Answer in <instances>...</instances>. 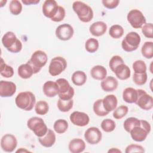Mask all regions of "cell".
I'll use <instances>...</instances> for the list:
<instances>
[{
  "instance_id": "obj_48",
  "label": "cell",
  "mask_w": 153,
  "mask_h": 153,
  "mask_svg": "<svg viewBox=\"0 0 153 153\" xmlns=\"http://www.w3.org/2000/svg\"><path fill=\"white\" fill-rule=\"evenodd\" d=\"M40 2L39 0H22V2L26 5H36Z\"/></svg>"
},
{
  "instance_id": "obj_30",
  "label": "cell",
  "mask_w": 153,
  "mask_h": 153,
  "mask_svg": "<svg viewBox=\"0 0 153 153\" xmlns=\"http://www.w3.org/2000/svg\"><path fill=\"white\" fill-rule=\"evenodd\" d=\"M1 67H0V74L4 78H11L14 75V69L11 66L6 64L3 59H1Z\"/></svg>"
},
{
  "instance_id": "obj_9",
  "label": "cell",
  "mask_w": 153,
  "mask_h": 153,
  "mask_svg": "<svg viewBox=\"0 0 153 153\" xmlns=\"http://www.w3.org/2000/svg\"><path fill=\"white\" fill-rule=\"evenodd\" d=\"M67 67V62L65 59L60 56H57L51 60L48 72L53 76H57L63 72Z\"/></svg>"
},
{
  "instance_id": "obj_27",
  "label": "cell",
  "mask_w": 153,
  "mask_h": 153,
  "mask_svg": "<svg viewBox=\"0 0 153 153\" xmlns=\"http://www.w3.org/2000/svg\"><path fill=\"white\" fill-rule=\"evenodd\" d=\"M17 73L19 76L22 79L30 78L34 74L32 68L27 63L20 65L17 69Z\"/></svg>"
},
{
  "instance_id": "obj_3",
  "label": "cell",
  "mask_w": 153,
  "mask_h": 153,
  "mask_svg": "<svg viewBox=\"0 0 153 153\" xmlns=\"http://www.w3.org/2000/svg\"><path fill=\"white\" fill-rule=\"evenodd\" d=\"M3 46L10 52L19 53L22 49V43L17 38L15 33L11 31L6 32L2 38Z\"/></svg>"
},
{
  "instance_id": "obj_43",
  "label": "cell",
  "mask_w": 153,
  "mask_h": 153,
  "mask_svg": "<svg viewBox=\"0 0 153 153\" xmlns=\"http://www.w3.org/2000/svg\"><path fill=\"white\" fill-rule=\"evenodd\" d=\"M124 63V60L122 59V57L118 55H115L114 56L111 57V59L109 60V66L111 69V70L114 72L115 68L119 65L123 63Z\"/></svg>"
},
{
  "instance_id": "obj_37",
  "label": "cell",
  "mask_w": 153,
  "mask_h": 153,
  "mask_svg": "<svg viewBox=\"0 0 153 153\" xmlns=\"http://www.w3.org/2000/svg\"><path fill=\"white\" fill-rule=\"evenodd\" d=\"M124 32V29L121 26L119 25H114L110 27L109 34L112 38L118 39L123 36Z\"/></svg>"
},
{
  "instance_id": "obj_14",
  "label": "cell",
  "mask_w": 153,
  "mask_h": 153,
  "mask_svg": "<svg viewBox=\"0 0 153 153\" xmlns=\"http://www.w3.org/2000/svg\"><path fill=\"white\" fill-rule=\"evenodd\" d=\"M102 137V132L96 127H89L84 133V138L86 142L91 145L97 144L101 141Z\"/></svg>"
},
{
  "instance_id": "obj_15",
  "label": "cell",
  "mask_w": 153,
  "mask_h": 153,
  "mask_svg": "<svg viewBox=\"0 0 153 153\" xmlns=\"http://www.w3.org/2000/svg\"><path fill=\"white\" fill-rule=\"evenodd\" d=\"M71 122L75 126L78 127H84L88 125L90 121L88 115L83 112L74 111L69 117Z\"/></svg>"
},
{
  "instance_id": "obj_24",
  "label": "cell",
  "mask_w": 153,
  "mask_h": 153,
  "mask_svg": "<svg viewBox=\"0 0 153 153\" xmlns=\"http://www.w3.org/2000/svg\"><path fill=\"white\" fill-rule=\"evenodd\" d=\"M102 103L104 109L109 113L117 108L118 100L114 94H108L102 99Z\"/></svg>"
},
{
  "instance_id": "obj_4",
  "label": "cell",
  "mask_w": 153,
  "mask_h": 153,
  "mask_svg": "<svg viewBox=\"0 0 153 153\" xmlns=\"http://www.w3.org/2000/svg\"><path fill=\"white\" fill-rule=\"evenodd\" d=\"M140 121V124L134 127L130 131L132 139L136 142L144 141L151 130V125L148 121L143 120Z\"/></svg>"
},
{
  "instance_id": "obj_39",
  "label": "cell",
  "mask_w": 153,
  "mask_h": 153,
  "mask_svg": "<svg viewBox=\"0 0 153 153\" xmlns=\"http://www.w3.org/2000/svg\"><path fill=\"white\" fill-rule=\"evenodd\" d=\"M100 126L102 129L106 133L113 131L116 127V124L115 121L109 118L103 120L102 121Z\"/></svg>"
},
{
  "instance_id": "obj_46",
  "label": "cell",
  "mask_w": 153,
  "mask_h": 153,
  "mask_svg": "<svg viewBox=\"0 0 153 153\" xmlns=\"http://www.w3.org/2000/svg\"><path fill=\"white\" fill-rule=\"evenodd\" d=\"M126 153L130 152H144L145 149L141 145L137 144H130L128 145L125 150Z\"/></svg>"
},
{
  "instance_id": "obj_29",
  "label": "cell",
  "mask_w": 153,
  "mask_h": 153,
  "mask_svg": "<svg viewBox=\"0 0 153 153\" xmlns=\"http://www.w3.org/2000/svg\"><path fill=\"white\" fill-rule=\"evenodd\" d=\"M68 126V123L66 120L64 119H59L54 122L53 128L57 133L63 134L66 131Z\"/></svg>"
},
{
  "instance_id": "obj_19",
  "label": "cell",
  "mask_w": 153,
  "mask_h": 153,
  "mask_svg": "<svg viewBox=\"0 0 153 153\" xmlns=\"http://www.w3.org/2000/svg\"><path fill=\"white\" fill-rule=\"evenodd\" d=\"M44 94L48 97H53L59 93V87L57 82L53 81H46L42 87Z\"/></svg>"
},
{
  "instance_id": "obj_31",
  "label": "cell",
  "mask_w": 153,
  "mask_h": 153,
  "mask_svg": "<svg viewBox=\"0 0 153 153\" xmlns=\"http://www.w3.org/2000/svg\"><path fill=\"white\" fill-rule=\"evenodd\" d=\"M141 53L146 59H152L153 57V42L152 41L145 42L142 47Z\"/></svg>"
},
{
  "instance_id": "obj_34",
  "label": "cell",
  "mask_w": 153,
  "mask_h": 153,
  "mask_svg": "<svg viewBox=\"0 0 153 153\" xmlns=\"http://www.w3.org/2000/svg\"><path fill=\"white\" fill-rule=\"evenodd\" d=\"M140 124V121L135 117H129L127 118L124 122V128L127 131L130 133V131L134 127L139 126Z\"/></svg>"
},
{
  "instance_id": "obj_36",
  "label": "cell",
  "mask_w": 153,
  "mask_h": 153,
  "mask_svg": "<svg viewBox=\"0 0 153 153\" xmlns=\"http://www.w3.org/2000/svg\"><path fill=\"white\" fill-rule=\"evenodd\" d=\"M48 110L49 105L44 100H39L35 105V111L38 115H44L48 112Z\"/></svg>"
},
{
  "instance_id": "obj_41",
  "label": "cell",
  "mask_w": 153,
  "mask_h": 153,
  "mask_svg": "<svg viewBox=\"0 0 153 153\" xmlns=\"http://www.w3.org/2000/svg\"><path fill=\"white\" fill-rule=\"evenodd\" d=\"M132 67L134 73L142 74L146 72V65L145 62L142 60H138L133 62Z\"/></svg>"
},
{
  "instance_id": "obj_16",
  "label": "cell",
  "mask_w": 153,
  "mask_h": 153,
  "mask_svg": "<svg viewBox=\"0 0 153 153\" xmlns=\"http://www.w3.org/2000/svg\"><path fill=\"white\" fill-rule=\"evenodd\" d=\"M59 5L54 0H46L42 6L43 14L47 18L52 19L57 13Z\"/></svg>"
},
{
  "instance_id": "obj_47",
  "label": "cell",
  "mask_w": 153,
  "mask_h": 153,
  "mask_svg": "<svg viewBox=\"0 0 153 153\" xmlns=\"http://www.w3.org/2000/svg\"><path fill=\"white\" fill-rule=\"evenodd\" d=\"M103 6L108 9L115 8L119 4V0H103L102 1Z\"/></svg>"
},
{
  "instance_id": "obj_5",
  "label": "cell",
  "mask_w": 153,
  "mask_h": 153,
  "mask_svg": "<svg viewBox=\"0 0 153 153\" xmlns=\"http://www.w3.org/2000/svg\"><path fill=\"white\" fill-rule=\"evenodd\" d=\"M48 61L47 54L42 50H36L33 53L30 59L27 61L33 69L34 74L38 73Z\"/></svg>"
},
{
  "instance_id": "obj_33",
  "label": "cell",
  "mask_w": 153,
  "mask_h": 153,
  "mask_svg": "<svg viewBox=\"0 0 153 153\" xmlns=\"http://www.w3.org/2000/svg\"><path fill=\"white\" fill-rule=\"evenodd\" d=\"M74 101L72 99L65 100L61 99H59L57 101V108L59 110L63 112H66L69 111L73 107Z\"/></svg>"
},
{
  "instance_id": "obj_22",
  "label": "cell",
  "mask_w": 153,
  "mask_h": 153,
  "mask_svg": "<svg viewBox=\"0 0 153 153\" xmlns=\"http://www.w3.org/2000/svg\"><path fill=\"white\" fill-rule=\"evenodd\" d=\"M113 72L115 73L116 76L120 80H126L130 78L131 75L129 67L124 64V63L118 65Z\"/></svg>"
},
{
  "instance_id": "obj_45",
  "label": "cell",
  "mask_w": 153,
  "mask_h": 153,
  "mask_svg": "<svg viewBox=\"0 0 153 153\" xmlns=\"http://www.w3.org/2000/svg\"><path fill=\"white\" fill-rule=\"evenodd\" d=\"M66 12L65 8L62 6H59L58 11L56 14L51 20L54 22H60L62 21L65 17Z\"/></svg>"
},
{
  "instance_id": "obj_13",
  "label": "cell",
  "mask_w": 153,
  "mask_h": 153,
  "mask_svg": "<svg viewBox=\"0 0 153 153\" xmlns=\"http://www.w3.org/2000/svg\"><path fill=\"white\" fill-rule=\"evenodd\" d=\"M17 146L16 137L11 134L4 135L1 139V147L2 149L7 152H12Z\"/></svg>"
},
{
  "instance_id": "obj_12",
  "label": "cell",
  "mask_w": 153,
  "mask_h": 153,
  "mask_svg": "<svg viewBox=\"0 0 153 153\" xmlns=\"http://www.w3.org/2000/svg\"><path fill=\"white\" fill-rule=\"evenodd\" d=\"M74 29L71 25L68 23H63L59 25L56 29L55 34L56 37L62 41H68L74 35Z\"/></svg>"
},
{
  "instance_id": "obj_28",
  "label": "cell",
  "mask_w": 153,
  "mask_h": 153,
  "mask_svg": "<svg viewBox=\"0 0 153 153\" xmlns=\"http://www.w3.org/2000/svg\"><path fill=\"white\" fill-rule=\"evenodd\" d=\"M71 80L73 84L76 86L84 85L87 81V75L82 71H76L73 73L71 76Z\"/></svg>"
},
{
  "instance_id": "obj_10",
  "label": "cell",
  "mask_w": 153,
  "mask_h": 153,
  "mask_svg": "<svg viewBox=\"0 0 153 153\" xmlns=\"http://www.w3.org/2000/svg\"><path fill=\"white\" fill-rule=\"evenodd\" d=\"M127 19L131 27L134 29L141 28L146 21L143 14L137 9L130 10L127 16Z\"/></svg>"
},
{
  "instance_id": "obj_32",
  "label": "cell",
  "mask_w": 153,
  "mask_h": 153,
  "mask_svg": "<svg viewBox=\"0 0 153 153\" xmlns=\"http://www.w3.org/2000/svg\"><path fill=\"white\" fill-rule=\"evenodd\" d=\"M93 109L94 114L99 117H104L107 115L109 112H108L103 108L102 103V99H97L96 100L93 105Z\"/></svg>"
},
{
  "instance_id": "obj_20",
  "label": "cell",
  "mask_w": 153,
  "mask_h": 153,
  "mask_svg": "<svg viewBox=\"0 0 153 153\" xmlns=\"http://www.w3.org/2000/svg\"><path fill=\"white\" fill-rule=\"evenodd\" d=\"M107 30L106 24L102 21H97L91 25L89 31L94 36H100L105 33Z\"/></svg>"
},
{
  "instance_id": "obj_42",
  "label": "cell",
  "mask_w": 153,
  "mask_h": 153,
  "mask_svg": "<svg viewBox=\"0 0 153 153\" xmlns=\"http://www.w3.org/2000/svg\"><path fill=\"white\" fill-rule=\"evenodd\" d=\"M147 79L148 75L146 72L142 74L134 73L133 76V82L137 85H142L145 84L147 81Z\"/></svg>"
},
{
  "instance_id": "obj_17",
  "label": "cell",
  "mask_w": 153,
  "mask_h": 153,
  "mask_svg": "<svg viewBox=\"0 0 153 153\" xmlns=\"http://www.w3.org/2000/svg\"><path fill=\"white\" fill-rule=\"evenodd\" d=\"M16 85L13 82L4 81H0V96L2 97L13 96L16 91Z\"/></svg>"
},
{
  "instance_id": "obj_44",
  "label": "cell",
  "mask_w": 153,
  "mask_h": 153,
  "mask_svg": "<svg viewBox=\"0 0 153 153\" xmlns=\"http://www.w3.org/2000/svg\"><path fill=\"white\" fill-rule=\"evenodd\" d=\"M142 32L144 35V36L148 38H153V25L152 23H145L142 26Z\"/></svg>"
},
{
  "instance_id": "obj_38",
  "label": "cell",
  "mask_w": 153,
  "mask_h": 153,
  "mask_svg": "<svg viewBox=\"0 0 153 153\" xmlns=\"http://www.w3.org/2000/svg\"><path fill=\"white\" fill-rule=\"evenodd\" d=\"M9 9L12 14L17 16L20 14L22 11V4L21 2L18 0H12L10 2Z\"/></svg>"
},
{
  "instance_id": "obj_8",
  "label": "cell",
  "mask_w": 153,
  "mask_h": 153,
  "mask_svg": "<svg viewBox=\"0 0 153 153\" xmlns=\"http://www.w3.org/2000/svg\"><path fill=\"white\" fill-rule=\"evenodd\" d=\"M56 82L59 87L58 96L59 99L65 100L72 99L75 91L74 88L71 86L68 81L65 78H59L57 79Z\"/></svg>"
},
{
  "instance_id": "obj_1",
  "label": "cell",
  "mask_w": 153,
  "mask_h": 153,
  "mask_svg": "<svg viewBox=\"0 0 153 153\" xmlns=\"http://www.w3.org/2000/svg\"><path fill=\"white\" fill-rule=\"evenodd\" d=\"M35 102L36 98L35 95L29 91L19 93L15 99L16 106L26 111H31L35 105Z\"/></svg>"
},
{
  "instance_id": "obj_40",
  "label": "cell",
  "mask_w": 153,
  "mask_h": 153,
  "mask_svg": "<svg viewBox=\"0 0 153 153\" xmlns=\"http://www.w3.org/2000/svg\"><path fill=\"white\" fill-rule=\"evenodd\" d=\"M128 112V108L127 106L121 105L114 110L113 117L117 120H120L125 117Z\"/></svg>"
},
{
  "instance_id": "obj_2",
  "label": "cell",
  "mask_w": 153,
  "mask_h": 153,
  "mask_svg": "<svg viewBox=\"0 0 153 153\" xmlns=\"http://www.w3.org/2000/svg\"><path fill=\"white\" fill-rule=\"evenodd\" d=\"M72 9L82 22H90L93 18L92 8L82 1H74L72 4Z\"/></svg>"
},
{
  "instance_id": "obj_21",
  "label": "cell",
  "mask_w": 153,
  "mask_h": 153,
  "mask_svg": "<svg viewBox=\"0 0 153 153\" xmlns=\"http://www.w3.org/2000/svg\"><path fill=\"white\" fill-rule=\"evenodd\" d=\"M56 139V137L54 132L50 128L48 129L47 132L44 136L38 137L39 143L45 148L51 147L54 144Z\"/></svg>"
},
{
  "instance_id": "obj_11",
  "label": "cell",
  "mask_w": 153,
  "mask_h": 153,
  "mask_svg": "<svg viewBox=\"0 0 153 153\" xmlns=\"http://www.w3.org/2000/svg\"><path fill=\"white\" fill-rule=\"evenodd\" d=\"M138 96L136 104L143 110L149 111L153 107V98L142 89H137Z\"/></svg>"
},
{
  "instance_id": "obj_6",
  "label": "cell",
  "mask_w": 153,
  "mask_h": 153,
  "mask_svg": "<svg viewBox=\"0 0 153 153\" xmlns=\"http://www.w3.org/2000/svg\"><path fill=\"white\" fill-rule=\"evenodd\" d=\"M141 41L140 36L136 32L128 33L121 42L123 50L127 52H131L137 49Z\"/></svg>"
},
{
  "instance_id": "obj_51",
  "label": "cell",
  "mask_w": 153,
  "mask_h": 153,
  "mask_svg": "<svg viewBox=\"0 0 153 153\" xmlns=\"http://www.w3.org/2000/svg\"><path fill=\"white\" fill-rule=\"evenodd\" d=\"M7 1H0V7H4L5 5V4L7 3Z\"/></svg>"
},
{
  "instance_id": "obj_49",
  "label": "cell",
  "mask_w": 153,
  "mask_h": 153,
  "mask_svg": "<svg viewBox=\"0 0 153 153\" xmlns=\"http://www.w3.org/2000/svg\"><path fill=\"white\" fill-rule=\"evenodd\" d=\"M108 152H109H109H121V153L122 151L117 148H112L108 150Z\"/></svg>"
},
{
  "instance_id": "obj_25",
  "label": "cell",
  "mask_w": 153,
  "mask_h": 153,
  "mask_svg": "<svg viewBox=\"0 0 153 153\" xmlns=\"http://www.w3.org/2000/svg\"><path fill=\"white\" fill-rule=\"evenodd\" d=\"M138 96L137 89L133 87H127L123 90V99L124 102L128 103H136Z\"/></svg>"
},
{
  "instance_id": "obj_7",
  "label": "cell",
  "mask_w": 153,
  "mask_h": 153,
  "mask_svg": "<svg viewBox=\"0 0 153 153\" xmlns=\"http://www.w3.org/2000/svg\"><path fill=\"white\" fill-rule=\"evenodd\" d=\"M27 126L38 137L44 136L48 129L44 120L38 117L29 118L27 121Z\"/></svg>"
},
{
  "instance_id": "obj_23",
  "label": "cell",
  "mask_w": 153,
  "mask_h": 153,
  "mask_svg": "<svg viewBox=\"0 0 153 153\" xmlns=\"http://www.w3.org/2000/svg\"><path fill=\"white\" fill-rule=\"evenodd\" d=\"M68 148L69 151L72 153H80L84 151L85 143L80 138H74L70 141Z\"/></svg>"
},
{
  "instance_id": "obj_35",
  "label": "cell",
  "mask_w": 153,
  "mask_h": 153,
  "mask_svg": "<svg viewBox=\"0 0 153 153\" xmlns=\"http://www.w3.org/2000/svg\"><path fill=\"white\" fill-rule=\"evenodd\" d=\"M99 43L97 39L91 38L88 39L85 43V48L87 51L90 53H95L99 48Z\"/></svg>"
},
{
  "instance_id": "obj_50",
  "label": "cell",
  "mask_w": 153,
  "mask_h": 153,
  "mask_svg": "<svg viewBox=\"0 0 153 153\" xmlns=\"http://www.w3.org/2000/svg\"><path fill=\"white\" fill-rule=\"evenodd\" d=\"M30 152L29 151H28V150H27V149H23V148H20L19 149H18L17 151H16V152Z\"/></svg>"
},
{
  "instance_id": "obj_26",
  "label": "cell",
  "mask_w": 153,
  "mask_h": 153,
  "mask_svg": "<svg viewBox=\"0 0 153 153\" xmlns=\"http://www.w3.org/2000/svg\"><path fill=\"white\" fill-rule=\"evenodd\" d=\"M90 75L93 79L102 81L106 77L107 70L102 65H96L91 68Z\"/></svg>"
},
{
  "instance_id": "obj_18",
  "label": "cell",
  "mask_w": 153,
  "mask_h": 153,
  "mask_svg": "<svg viewBox=\"0 0 153 153\" xmlns=\"http://www.w3.org/2000/svg\"><path fill=\"white\" fill-rule=\"evenodd\" d=\"M118 85V82L117 79L112 76H106L100 83L102 89L106 92L115 91L117 88Z\"/></svg>"
}]
</instances>
